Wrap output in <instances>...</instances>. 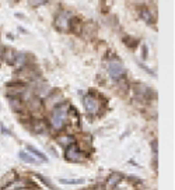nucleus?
I'll use <instances>...</instances> for the list:
<instances>
[{"label": "nucleus", "mask_w": 175, "mask_h": 190, "mask_svg": "<svg viewBox=\"0 0 175 190\" xmlns=\"http://www.w3.org/2000/svg\"><path fill=\"white\" fill-rule=\"evenodd\" d=\"M57 141H59L60 145H63V147H69V145L74 144V138H73L72 136H62V137L57 138Z\"/></svg>", "instance_id": "9b49d317"}, {"label": "nucleus", "mask_w": 175, "mask_h": 190, "mask_svg": "<svg viewBox=\"0 0 175 190\" xmlns=\"http://www.w3.org/2000/svg\"><path fill=\"white\" fill-rule=\"evenodd\" d=\"M140 16H142V18H143L146 23H149V24H153V23H154V18L151 17L150 11H149L147 8H142V10H140Z\"/></svg>", "instance_id": "ddd939ff"}, {"label": "nucleus", "mask_w": 175, "mask_h": 190, "mask_svg": "<svg viewBox=\"0 0 175 190\" xmlns=\"http://www.w3.org/2000/svg\"><path fill=\"white\" fill-rule=\"evenodd\" d=\"M27 148H28V151L31 152L32 157H35L37 159H39L41 162H48V157H46L44 152H41L38 148H35V147H32V145H27Z\"/></svg>", "instance_id": "0eeeda50"}, {"label": "nucleus", "mask_w": 175, "mask_h": 190, "mask_svg": "<svg viewBox=\"0 0 175 190\" xmlns=\"http://www.w3.org/2000/svg\"><path fill=\"white\" fill-rule=\"evenodd\" d=\"M18 158L21 159V161H24V162H27V164H39L41 162L39 159H37L35 157H32L31 154L24 152V151H20V152H18Z\"/></svg>", "instance_id": "1a4fd4ad"}, {"label": "nucleus", "mask_w": 175, "mask_h": 190, "mask_svg": "<svg viewBox=\"0 0 175 190\" xmlns=\"http://www.w3.org/2000/svg\"><path fill=\"white\" fill-rule=\"evenodd\" d=\"M0 129L3 130V133H4V134L10 136V133H8V130H7V129H6V127H4V126H3V125H0Z\"/></svg>", "instance_id": "f3484780"}, {"label": "nucleus", "mask_w": 175, "mask_h": 190, "mask_svg": "<svg viewBox=\"0 0 175 190\" xmlns=\"http://www.w3.org/2000/svg\"><path fill=\"white\" fill-rule=\"evenodd\" d=\"M35 176H37V178H38V179H39L41 182L44 183V184H45V186H46V187H48L49 190H60V189H57V187H55V184H53V183L50 182L49 179H46L45 176H42V175H39V173H37Z\"/></svg>", "instance_id": "f8f14e48"}, {"label": "nucleus", "mask_w": 175, "mask_h": 190, "mask_svg": "<svg viewBox=\"0 0 175 190\" xmlns=\"http://www.w3.org/2000/svg\"><path fill=\"white\" fill-rule=\"evenodd\" d=\"M59 182L63 184H81L84 183V179H60Z\"/></svg>", "instance_id": "2eb2a0df"}, {"label": "nucleus", "mask_w": 175, "mask_h": 190, "mask_svg": "<svg viewBox=\"0 0 175 190\" xmlns=\"http://www.w3.org/2000/svg\"><path fill=\"white\" fill-rule=\"evenodd\" d=\"M10 105H11V108L14 109V111L20 112L24 109V105H23V101L21 99H18L17 96H13V98H10Z\"/></svg>", "instance_id": "9d476101"}, {"label": "nucleus", "mask_w": 175, "mask_h": 190, "mask_svg": "<svg viewBox=\"0 0 175 190\" xmlns=\"http://www.w3.org/2000/svg\"><path fill=\"white\" fill-rule=\"evenodd\" d=\"M24 62H25L24 53H17L16 57H14V66L16 67H21V66H24Z\"/></svg>", "instance_id": "4468645a"}, {"label": "nucleus", "mask_w": 175, "mask_h": 190, "mask_svg": "<svg viewBox=\"0 0 175 190\" xmlns=\"http://www.w3.org/2000/svg\"><path fill=\"white\" fill-rule=\"evenodd\" d=\"M28 186V183L23 182V180H17V182H10L7 186H4L1 190H23Z\"/></svg>", "instance_id": "6e6552de"}, {"label": "nucleus", "mask_w": 175, "mask_h": 190, "mask_svg": "<svg viewBox=\"0 0 175 190\" xmlns=\"http://www.w3.org/2000/svg\"><path fill=\"white\" fill-rule=\"evenodd\" d=\"M108 74L111 76L112 78H120L123 74H125V67L122 66L120 62L118 60H112L108 63Z\"/></svg>", "instance_id": "20e7f679"}, {"label": "nucleus", "mask_w": 175, "mask_h": 190, "mask_svg": "<svg viewBox=\"0 0 175 190\" xmlns=\"http://www.w3.org/2000/svg\"><path fill=\"white\" fill-rule=\"evenodd\" d=\"M67 108H69V105H67V103H63V105L56 106L55 111L52 112L50 126L53 127L55 130H62L64 127L66 120H67Z\"/></svg>", "instance_id": "f257e3e1"}, {"label": "nucleus", "mask_w": 175, "mask_h": 190, "mask_svg": "<svg viewBox=\"0 0 175 190\" xmlns=\"http://www.w3.org/2000/svg\"><path fill=\"white\" fill-rule=\"evenodd\" d=\"M30 1V4L34 6V7H37V6H41V4H45V3H48L49 0H28Z\"/></svg>", "instance_id": "dca6fc26"}, {"label": "nucleus", "mask_w": 175, "mask_h": 190, "mask_svg": "<svg viewBox=\"0 0 175 190\" xmlns=\"http://www.w3.org/2000/svg\"><path fill=\"white\" fill-rule=\"evenodd\" d=\"M64 157H66L67 161H70V162H81V161H84V159L87 158L86 152H83L76 144H72V145L67 147Z\"/></svg>", "instance_id": "7ed1b4c3"}, {"label": "nucleus", "mask_w": 175, "mask_h": 190, "mask_svg": "<svg viewBox=\"0 0 175 190\" xmlns=\"http://www.w3.org/2000/svg\"><path fill=\"white\" fill-rule=\"evenodd\" d=\"M122 175L120 173H112L109 175V178L107 179V182H105V187L107 189H113V187H116L118 186V183L122 180Z\"/></svg>", "instance_id": "423d86ee"}, {"label": "nucleus", "mask_w": 175, "mask_h": 190, "mask_svg": "<svg viewBox=\"0 0 175 190\" xmlns=\"http://www.w3.org/2000/svg\"><path fill=\"white\" fill-rule=\"evenodd\" d=\"M69 23H70V20H69V14L67 13L62 11L60 14H57V17H56V27L59 30L67 31L69 30Z\"/></svg>", "instance_id": "39448f33"}, {"label": "nucleus", "mask_w": 175, "mask_h": 190, "mask_svg": "<svg viewBox=\"0 0 175 190\" xmlns=\"http://www.w3.org/2000/svg\"><path fill=\"white\" fill-rule=\"evenodd\" d=\"M83 105H84V109H86L87 113H90V115H97L98 112L101 111V102L91 94L84 95Z\"/></svg>", "instance_id": "f03ea898"}]
</instances>
